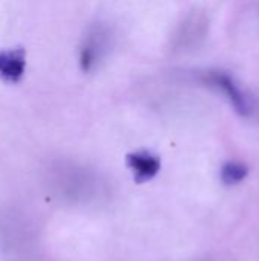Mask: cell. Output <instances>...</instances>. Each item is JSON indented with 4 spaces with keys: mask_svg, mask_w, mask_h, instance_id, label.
Here are the masks:
<instances>
[{
    "mask_svg": "<svg viewBox=\"0 0 259 261\" xmlns=\"http://www.w3.org/2000/svg\"><path fill=\"white\" fill-rule=\"evenodd\" d=\"M113 46V31L105 23H95L87 29V34L79 49V66L82 72L90 73L99 67Z\"/></svg>",
    "mask_w": 259,
    "mask_h": 261,
    "instance_id": "obj_1",
    "label": "cell"
},
{
    "mask_svg": "<svg viewBox=\"0 0 259 261\" xmlns=\"http://www.w3.org/2000/svg\"><path fill=\"white\" fill-rule=\"evenodd\" d=\"M249 174V167L243 162H237V161H229L221 167L220 171V177L221 182L227 187L237 185L240 182H243Z\"/></svg>",
    "mask_w": 259,
    "mask_h": 261,
    "instance_id": "obj_6",
    "label": "cell"
},
{
    "mask_svg": "<svg viewBox=\"0 0 259 261\" xmlns=\"http://www.w3.org/2000/svg\"><path fill=\"white\" fill-rule=\"evenodd\" d=\"M125 161H127V167L133 173V179L136 184H145L154 179L160 171V159L150 151L142 150V151L128 153Z\"/></svg>",
    "mask_w": 259,
    "mask_h": 261,
    "instance_id": "obj_4",
    "label": "cell"
},
{
    "mask_svg": "<svg viewBox=\"0 0 259 261\" xmlns=\"http://www.w3.org/2000/svg\"><path fill=\"white\" fill-rule=\"evenodd\" d=\"M208 31H209V20L206 14L202 11H192L179 24L172 37V47L176 50L195 49L205 41Z\"/></svg>",
    "mask_w": 259,
    "mask_h": 261,
    "instance_id": "obj_3",
    "label": "cell"
},
{
    "mask_svg": "<svg viewBox=\"0 0 259 261\" xmlns=\"http://www.w3.org/2000/svg\"><path fill=\"white\" fill-rule=\"evenodd\" d=\"M200 80L217 90H220L232 104L234 110L241 116H249L252 113V102L241 89V86L237 83V80L223 70H206L200 73Z\"/></svg>",
    "mask_w": 259,
    "mask_h": 261,
    "instance_id": "obj_2",
    "label": "cell"
},
{
    "mask_svg": "<svg viewBox=\"0 0 259 261\" xmlns=\"http://www.w3.org/2000/svg\"><path fill=\"white\" fill-rule=\"evenodd\" d=\"M26 54L23 49L0 50V78L6 83H17L24 75Z\"/></svg>",
    "mask_w": 259,
    "mask_h": 261,
    "instance_id": "obj_5",
    "label": "cell"
}]
</instances>
